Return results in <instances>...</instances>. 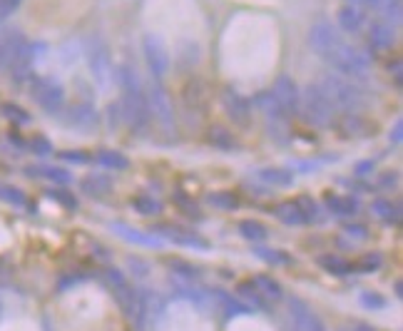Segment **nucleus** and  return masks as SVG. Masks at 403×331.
Masks as SVG:
<instances>
[{
  "label": "nucleus",
  "mask_w": 403,
  "mask_h": 331,
  "mask_svg": "<svg viewBox=\"0 0 403 331\" xmlns=\"http://www.w3.org/2000/svg\"><path fill=\"white\" fill-rule=\"evenodd\" d=\"M85 60H87V68H90V75L95 85L100 90H110L115 80V65H112V52H110V45L105 43L103 35H87L85 38Z\"/></svg>",
  "instance_id": "nucleus-1"
},
{
  "label": "nucleus",
  "mask_w": 403,
  "mask_h": 331,
  "mask_svg": "<svg viewBox=\"0 0 403 331\" xmlns=\"http://www.w3.org/2000/svg\"><path fill=\"white\" fill-rule=\"evenodd\" d=\"M316 85L326 92V97L334 103V108L346 110V112H358V110L366 105V97L364 92H361V87H356L349 78H344V75L326 73L321 75V80H318Z\"/></svg>",
  "instance_id": "nucleus-2"
},
{
  "label": "nucleus",
  "mask_w": 403,
  "mask_h": 331,
  "mask_svg": "<svg viewBox=\"0 0 403 331\" xmlns=\"http://www.w3.org/2000/svg\"><path fill=\"white\" fill-rule=\"evenodd\" d=\"M299 112H304V120L314 127H329L334 125L336 120V108L331 103L326 92L314 82V85H307L301 90V100H299Z\"/></svg>",
  "instance_id": "nucleus-3"
},
{
  "label": "nucleus",
  "mask_w": 403,
  "mask_h": 331,
  "mask_svg": "<svg viewBox=\"0 0 403 331\" xmlns=\"http://www.w3.org/2000/svg\"><path fill=\"white\" fill-rule=\"evenodd\" d=\"M105 277H108L110 286H112V294H115V299H117L119 309H122V314H125L127 319H130L132 324H135L137 329H140V326H142L140 289H135V286L130 284V279L125 277V272H119V269L110 267L108 272H105Z\"/></svg>",
  "instance_id": "nucleus-4"
},
{
  "label": "nucleus",
  "mask_w": 403,
  "mask_h": 331,
  "mask_svg": "<svg viewBox=\"0 0 403 331\" xmlns=\"http://www.w3.org/2000/svg\"><path fill=\"white\" fill-rule=\"evenodd\" d=\"M119 115L125 120L127 127L135 132H145L152 120L147 105V92L145 87H122V100H119Z\"/></svg>",
  "instance_id": "nucleus-5"
},
{
  "label": "nucleus",
  "mask_w": 403,
  "mask_h": 331,
  "mask_svg": "<svg viewBox=\"0 0 403 331\" xmlns=\"http://www.w3.org/2000/svg\"><path fill=\"white\" fill-rule=\"evenodd\" d=\"M30 97L47 115H57L65 108V87L50 75H33L30 78Z\"/></svg>",
  "instance_id": "nucleus-6"
},
{
  "label": "nucleus",
  "mask_w": 403,
  "mask_h": 331,
  "mask_svg": "<svg viewBox=\"0 0 403 331\" xmlns=\"http://www.w3.org/2000/svg\"><path fill=\"white\" fill-rule=\"evenodd\" d=\"M344 35L339 33V28H336L331 20H316V23L309 28V45H312V50L316 52L321 60H326V63H331V57L339 52V47L344 45Z\"/></svg>",
  "instance_id": "nucleus-7"
},
{
  "label": "nucleus",
  "mask_w": 403,
  "mask_h": 331,
  "mask_svg": "<svg viewBox=\"0 0 403 331\" xmlns=\"http://www.w3.org/2000/svg\"><path fill=\"white\" fill-rule=\"evenodd\" d=\"M182 110H184V117H187L192 125H199V122L207 117V110H210V85H207L202 78H192V80L184 82Z\"/></svg>",
  "instance_id": "nucleus-8"
},
{
  "label": "nucleus",
  "mask_w": 403,
  "mask_h": 331,
  "mask_svg": "<svg viewBox=\"0 0 403 331\" xmlns=\"http://www.w3.org/2000/svg\"><path fill=\"white\" fill-rule=\"evenodd\" d=\"M329 65L334 70H339V73L344 75V78H349V80H361V78H366L371 70L369 55H366L361 47H353V45H349V43H344V45L339 47V52L331 57Z\"/></svg>",
  "instance_id": "nucleus-9"
},
{
  "label": "nucleus",
  "mask_w": 403,
  "mask_h": 331,
  "mask_svg": "<svg viewBox=\"0 0 403 331\" xmlns=\"http://www.w3.org/2000/svg\"><path fill=\"white\" fill-rule=\"evenodd\" d=\"M147 105H149V115L152 120L159 125V130L165 135H175L177 127V115H175V105H172L170 92L162 87V82H154L147 92Z\"/></svg>",
  "instance_id": "nucleus-10"
},
{
  "label": "nucleus",
  "mask_w": 403,
  "mask_h": 331,
  "mask_svg": "<svg viewBox=\"0 0 403 331\" xmlns=\"http://www.w3.org/2000/svg\"><path fill=\"white\" fill-rule=\"evenodd\" d=\"M142 52H145V63H147V70H149V75H152V80L162 82L172 68L170 47L165 45V41H162L159 35L147 33L142 38Z\"/></svg>",
  "instance_id": "nucleus-11"
},
{
  "label": "nucleus",
  "mask_w": 403,
  "mask_h": 331,
  "mask_svg": "<svg viewBox=\"0 0 403 331\" xmlns=\"http://www.w3.org/2000/svg\"><path fill=\"white\" fill-rule=\"evenodd\" d=\"M221 108H224V112H227V117L232 120L234 127L247 130L251 125V115H254L251 112V100L242 95L239 90L224 87V92H221Z\"/></svg>",
  "instance_id": "nucleus-12"
},
{
  "label": "nucleus",
  "mask_w": 403,
  "mask_h": 331,
  "mask_svg": "<svg viewBox=\"0 0 403 331\" xmlns=\"http://www.w3.org/2000/svg\"><path fill=\"white\" fill-rule=\"evenodd\" d=\"M152 235L157 237V240H167L172 242V244L189 247V249H207V247H210L207 240L197 237L194 232H189V229L177 227V224H159V227L152 229Z\"/></svg>",
  "instance_id": "nucleus-13"
},
{
  "label": "nucleus",
  "mask_w": 403,
  "mask_h": 331,
  "mask_svg": "<svg viewBox=\"0 0 403 331\" xmlns=\"http://www.w3.org/2000/svg\"><path fill=\"white\" fill-rule=\"evenodd\" d=\"M274 97H277V103L281 105L286 117H294L299 115V100H301V90L294 80H291L289 75H279L277 82H274Z\"/></svg>",
  "instance_id": "nucleus-14"
},
{
  "label": "nucleus",
  "mask_w": 403,
  "mask_h": 331,
  "mask_svg": "<svg viewBox=\"0 0 403 331\" xmlns=\"http://www.w3.org/2000/svg\"><path fill=\"white\" fill-rule=\"evenodd\" d=\"M334 125H336V130H339L341 138H346V140L369 138V135H374V125L366 120L364 115H358V112H341V115H336Z\"/></svg>",
  "instance_id": "nucleus-15"
},
{
  "label": "nucleus",
  "mask_w": 403,
  "mask_h": 331,
  "mask_svg": "<svg viewBox=\"0 0 403 331\" xmlns=\"http://www.w3.org/2000/svg\"><path fill=\"white\" fill-rule=\"evenodd\" d=\"M25 43H28V38L17 28H8L0 33V73L8 75V70L15 63L17 52L23 50Z\"/></svg>",
  "instance_id": "nucleus-16"
},
{
  "label": "nucleus",
  "mask_w": 403,
  "mask_h": 331,
  "mask_svg": "<svg viewBox=\"0 0 403 331\" xmlns=\"http://www.w3.org/2000/svg\"><path fill=\"white\" fill-rule=\"evenodd\" d=\"M40 43H25L23 45V50L17 52V57H15V63L10 65V70H8V75H10L13 80L15 82H25L28 78H33V65H35V60H38V55H40Z\"/></svg>",
  "instance_id": "nucleus-17"
},
{
  "label": "nucleus",
  "mask_w": 403,
  "mask_h": 331,
  "mask_svg": "<svg viewBox=\"0 0 403 331\" xmlns=\"http://www.w3.org/2000/svg\"><path fill=\"white\" fill-rule=\"evenodd\" d=\"M212 291V302H214V309H219L221 314L227 319H237V316H249L254 314L244 302H239L237 297H229L227 291L221 289H210Z\"/></svg>",
  "instance_id": "nucleus-18"
},
{
  "label": "nucleus",
  "mask_w": 403,
  "mask_h": 331,
  "mask_svg": "<svg viewBox=\"0 0 403 331\" xmlns=\"http://www.w3.org/2000/svg\"><path fill=\"white\" fill-rule=\"evenodd\" d=\"M369 45L374 50H391L396 45V28L391 23L376 20L369 25Z\"/></svg>",
  "instance_id": "nucleus-19"
},
{
  "label": "nucleus",
  "mask_w": 403,
  "mask_h": 331,
  "mask_svg": "<svg viewBox=\"0 0 403 331\" xmlns=\"http://www.w3.org/2000/svg\"><path fill=\"white\" fill-rule=\"evenodd\" d=\"M110 229H112L115 235L122 237L125 242H132V244H140V247H159L162 240L152 235V232H140V229L130 227L125 222H110Z\"/></svg>",
  "instance_id": "nucleus-20"
},
{
  "label": "nucleus",
  "mask_w": 403,
  "mask_h": 331,
  "mask_svg": "<svg viewBox=\"0 0 403 331\" xmlns=\"http://www.w3.org/2000/svg\"><path fill=\"white\" fill-rule=\"evenodd\" d=\"M254 108L267 117L269 125H274V122H286L284 110H281V105L277 103V97H274L272 90H261L259 95L254 97Z\"/></svg>",
  "instance_id": "nucleus-21"
},
{
  "label": "nucleus",
  "mask_w": 403,
  "mask_h": 331,
  "mask_svg": "<svg viewBox=\"0 0 403 331\" xmlns=\"http://www.w3.org/2000/svg\"><path fill=\"white\" fill-rule=\"evenodd\" d=\"M289 316H291V324H294V331H312L314 321L318 319L312 309H309V304L299 297L289 299Z\"/></svg>",
  "instance_id": "nucleus-22"
},
{
  "label": "nucleus",
  "mask_w": 403,
  "mask_h": 331,
  "mask_svg": "<svg viewBox=\"0 0 403 331\" xmlns=\"http://www.w3.org/2000/svg\"><path fill=\"white\" fill-rule=\"evenodd\" d=\"M366 25H369V20H366L364 10H358L353 6H344L339 10V30H344V33L361 35Z\"/></svg>",
  "instance_id": "nucleus-23"
},
{
  "label": "nucleus",
  "mask_w": 403,
  "mask_h": 331,
  "mask_svg": "<svg viewBox=\"0 0 403 331\" xmlns=\"http://www.w3.org/2000/svg\"><path fill=\"white\" fill-rule=\"evenodd\" d=\"M68 122L73 127H80V130H90L97 122V112H95V103H78L70 108Z\"/></svg>",
  "instance_id": "nucleus-24"
},
{
  "label": "nucleus",
  "mask_w": 403,
  "mask_h": 331,
  "mask_svg": "<svg viewBox=\"0 0 403 331\" xmlns=\"http://www.w3.org/2000/svg\"><path fill=\"white\" fill-rule=\"evenodd\" d=\"M237 294H239V297H237L239 302H244L247 307L251 309V311H264V314L269 311V302L261 297L259 291H256V286L251 284V279L239 281V284H237Z\"/></svg>",
  "instance_id": "nucleus-25"
},
{
  "label": "nucleus",
  "mask_w": 403,
  "mask_h": 331,
  "mask_svg": "<svg viewBox=\"0 0 403 331\" xmlns=\"http://www.w3.org/2000/svg\"><path fill=\"white\" fill-rule=\"evenodd\" d=\"M207 142H210L214 149H219V152H234V149L239 147L234 132L221 125H212L210 130H207Z\"/></svg>",
  "instance_id": "nucleus-26"
},
{
  "label": "nucleus",
  "mask_w": 403,
  "mask_h": 331,
  "mask_svg": "<svg viewBox=\"0 0 403 331\" xmlns=\"http://www.w3.org/2000/svg\"><path fill=\"white\" fill-rule=\"evenodd\" d=\"M324 205L334 217H353V214H358V202L353 197H346V194H326Z\"/></svg>",
  "instance_id": "nucleus-27"
},
{
  "label": "nucleus",
  "mask_w": 403,
  "mask_h": 331,
  "mask_svg": "<svg viewBox=\"0 0 403 331\" xmlns=\"http://www.w3.org/2000/svg\"><path fill=\"white\" fill-rule=\"evenodd\" d=\"M272 214L281 224H286V227H301V224H307V222H304V214H301V209L296 207L294 200H286V202L274 205Z\"/></svg>",
  "instance_id": "nucleus-28"
},
{
  "label": "nucleus",
  "mask_w": 403,
  "mask_h": 331,
  "mask_svg": "<svg viewBox=\"0 0 403 331\" xmlns=\"http://www.w3.org/2000/svg\"><path fill=\"white\" fill-rule=\"evenodd\" d=\"M80 189L87 194V197H108L112 192V179L108 175H87L82 182H80Z\"/></svg>",
  "instance_id": "nucleus-29"
},
{
  "label": "nucleus",
  "mask_w": 403,
  "mask_h": 331,
  "mask_svg": "<svg viewBox=\"0 0 403 331\" xmlns=\"http://www.w3.org/2000/svg\"><path fill=\"white\" fill-rule=\"evenodd\" d=\"M28 177H43V179H50L55 184H70L73 182V175L63 167H50V165H35L28 167Z\"/></svg>",
  "instance_id": "nucleus-30"
},
{
  "label": "nucleus",
  "mask_w": 403,
  "mask_h": 331,
  "mask_svg": "<svg viewBox=\"0 0 403 331\" xmlns=\"http://www.w3.org/2000/svg\"><path fill=\"white\" fill-rule=\"evenodd\" d=\"M256 177L269 187H291L294 184V175L289 170H281V167H264L256 172Z\"/></svg>",
  "instance_id": "nucleus-31"
},
{
  "label": "nucleus",
  "mask_w": 403,
  "mask_h": 331,
  "mask_svg": "<svg viewBox=\"0 0 403 331\" xmlns=\"http://www.w3.org/2000/svg\"><path fill=\"white\" fill-rule=\"evenodd\" d=\"M316 264L324 269L326 274H334V277H346L353 272L351 262L344 257H339V254H321V257L316 259Z\"/></svg>",
  "instance_id": "nucleus-32"
},
{
  "label": "nucleus",
  "mask_w": 403,
  "mask_h": 331,
  "mask_svg": "<svg viewBox=\"0 0 403 331\" xmlns=\"http://www.w3.org/2000/svg\"><path fill=\"white\" fill-rule=\"evenodd\" d=\"M95 162L112 172H125L127 167H130V160H127L122 152H117V149H100V152L95 154Z\"/></svg>",
  "instance_id": "nucleus-33"
},
{
  "label": "nucleus",
  "mask_w": 403,
  "mask_h": 331,
  "mask_svg": "<svg viewBox=\"0 0 403 331\" xmlns=\"http://www.w3.org/2000/svg\"><path fill=\"white\" fill-rule=\"evenodd\" d=\"M251 284L256 286V291H259L267 302H279V299H284V289H281V284H279L277 279H272V277L259 274L251 279Z\"/></svg>",
  "instance_id": "nucleus-34"
},
{
  "label": "nucleus",
  "mask_w": 403,
  "mask_h": 331,
  "mask_svg": "<svg viewBox=\"0 0 403 331\" xmlns=\"http://www.w3.org/2000/svg\"><path fill=\"white\" fill-rule=\"evenodd\" d=\"M237 229L239 235L244 237L247 242H251V244H259V242H264L269 237V229L264 227L259 219H242V222L237 224Z\"/></svg>",
  "instance_id": "nucleus-35"
},
{
  "label": "nucleus",
  "mask_w": 403,
  "mask_h": 331,
  "mask_svg": "<svg viewBox=\"0 0 403 331\" xmlns=\"http://www.w3.org/2000/svg\"><path fill=\"white\" fill-rule=\"evenodd\" d=\"M167 267L172 269V274H175L177 281H187V284H194V281H199V267H194V264L184 262V259H167Z\"/></svg>",
  "instance_id": "nucleus-36"
},
{
  "label": "nucleus",
  "mask_w": 403,
  "mask_h": 331,
  "mask_svg": "<svg viewBox=\"0 0 403 331\" xmlns=\"http://www.w3.org/2000/svg\"><path fill=\"white\" fill-rule=\"evenodd\" d=\"M207 205L219 212H234L239 209V197L234 192H227V189H219V192L207 194Z\"/></svg>",
  "instance_id": "nucleus-37"
},
{
  "label": "nucleus",
  "mask_w": 403,
  "mask_h": 331,
  "mask_svg": "<svg viewBox=\"0 0 403 331\" xmlns=\"http://www.w3.org/2000/svg\"><path fill=\"white\" fill-rule=\"evenodd\" d=\"M371 212H374L379 219L391 222V224H398V219H401V207H398L396 202H391V200H383V197H381V200H374Z\"/></svg>",
  "instance_id": "nucleus-38"
},
{
  "label": "nucleus",
  "mask_w": 403,
  "mask_h": 331,
  "mask_svg": "<svg viewBox=\"0 0 403 331\" xmlns=\"http://www.w3.org/2000/svg\"><path fill=\"white\" fill-rule=\"evenodd\" d=\"M132 209L137 212V214H142V217H154V214H159L162 212V202L157 200V197H152V194H137V197H132Z\"/></svg>",
  "instance_id": "nucleus-39"
},
{
  "label": "nucleus",
  "mask_w": 403,
  "mask_h": 331,
  "mask_svg": "<svg viewBox=\"0 0 403 331\" xmlns=\"http://www.w3.org/2000/svg\"><path fill=\"white\" fill-rule=\"evenodd\" d=\"M351 267H353V272H358V274H374V272H379V269L383 267V257H381L379 251H366V254H361Z\"/></svg>",
  "instance_id": "nucleus-40"
},
{
  "label": "nucleus",
  "mask_w": 403,
  "mask_h": 331,
  "mask_svg": "<svg viewBox=\"0 0 403 331\" xmlns=\"http://www.w3.org/2000/svg\"><path fill=\"white\" fill-rule=\"evenodd\" d=\"M296 207L301 209V214H304V222L307 224H316V222H321L324 219V214H321V207H318V202H314L312 197H296Z\"/></svg>",
  "instance_id": "nucleus-41"
},
{
  "label": "nucleus",
  "mask_w": 403,
  "mask_h": 331,
  "mask_svg": "<svg viewBox=\"0 0 403 331\" xmlns=\"http://www.w3.org/2000/svg\"><path fill=\"white\" fill-rule=\"evenodd\" d=\"M0 202H6L10 207H28V197H25L23 189H17L15 184H6L0 182Z\"/></svg>",
  "instance_id": "nucleus-42"
},
{
  "label": "nucleus",
  "mask_w": 403,
  "mask_h": 331,
  "mask_svg": "<svg viewBox=\"0 0 403 331\" xmlns=\"http://www.w3.org/2000/svg\"><path fill=\"white\" fill-rule=\"evenodd\" d=\"M0 112H3V117L10 120L13 125H28V122H30V115L15 103H3V105H0Z\"/></svg>",
  "instance_id": "nucleus-43"
},
{
  "label": "nucleus",
  "mask_w": 403,
  "mask_h": 331,
  "mask_svg": "<svg viewBox=\"0 0 403 331\" xmlns=\"http://www.w3.org/2000/svg\"><path fill=\"white\" fill-rule=\"evenodd\" d=\"M254 254H256V259H261V262H267V264H274V267L291 262L281 249H269V247H256Z\"/></svg>",
  "instance_id": "nucleus-44"
},
{
  "label": "nucleus",
  "mask_w": 403,
  "mask_h": 331,
  "mask_svg": "<svg viewBox=\"0 0 403 331\" xmlns=\"http://www.w3.org/2000/svg\"><path fill=\"white\" fill-rule=\"evenodd\" d=\"M47 197H50L52 202H57L60 207H65V209H78V197H75L73 192H68V189H60V187H52L47 189Z\"/></svg>",
  "instance_id": "nucleus-45"
},
{
  "label": "nucleus",
  "mask_w": 403,
  "mask_h": 331,
  "mask_svg": "<svg viewBox=\"0 0 403 331\" xmlns=\"http://www.w3.org/2000/svg\"><path fill=\"white\" fill-rule=\"evenodd\" d=\"M361 307L364 309H371V311H381V309H386L388 299L379 291H361V297H358Z\"/></svg>",
  "instance_id": "nucleus-46"
},
{
  "label": "nucleus",
  "mask_w": 403,
  "mask_h": 331,
  "mask_svg": "<svg viewBox=\"0 0 403 331\" xmlns=\"http://www.w3.org/2000/svg\"><path fill=\"white\" fill-rule=\"evenodd\" d=\"M179 63L184 65V68H192V65L199 63V47L197 43H182L179 45Z\"/></svg>",
  "instance_id": "nucleus-47"
},
{
  "label": "nucleus",
  "mask_w": 403,
  "mask_h": 331,
  "mask_svg": "<svg viewBox=\"0 0 403 331\" xmlns=\"http://www.w3.org/2000/svg\"><path fill=\"white\" fill-rule=\"evenodd\" d=\"M28 147L33 149L35 154H40V157H45V154L52 152V142L47 138H43V135H35V138L28 142Z\"/></svg>",
  "instance_id": "nucleus-48"
},
{
  "label": "nucleus",
  "mask_w": 403,
  "mask_h": 331,
  "mask_svg": "<svg viewBox=\"0 0 403 331\" xmlns=\"http://www.w3.org/2000/svg\"><path fill=\"white\" fill-rule=\"evenodd\" d=\"M20 3H23V0H0V25L6 23L8 17L20 8Z\"/></svg>",
  "instance_id": "nucleus-49"
},
{
  "label": "nucleus",
  "mask_w": 403,
  "mask_h": 331,
  "mask_svg": "<svg viewBox=\"0 0 403 331\" xmlns=\"http://www.w3.org/2000/svg\"><path fill=\"white\" fill-rule=\"evenodd\" d=\"M127 267L132 269V274H135L137 279H145V277H147V272H149L147 262H142V259H137V257L127 259Z\"/></svg>",
  "instance_id": "nucleus-50"
},
{
  "label": "nucleus",
  "mask_w": 403,
  "mask_h": 331,
  "mask_svg": "<svg viewBox=\"0 0 403 331\" xmlns=\"http://www.w3.org/2000/svg\"><path fill=\"white\" fill-rule=\"evenodd\" d=\"M344 232H346V237H351V240H358V242L369 240V229H366L364 224H346Z\"/></svg>",
  "instance_id": "nucleus-51"
},
{
  "label": "nucleus",
  "mask_w": 403,
  "mask_h": 331,
  "mask_svg": "<svg viewBox=\"0 0 403 331\" xmlns=\"http://www.w3.org/2000/svg\"><path fill=\"white\" fill-rule=\"evenodd\" d=\"M175 202H177V205H179V207H182L184 214H189V217H197V219H199V209H197V205H194L192 200H187L184 194H177Z\"/></svg>",
  "instance_id": "nucleus-52"
},
{
  "label": "nucleus",
  "mask_w": 403,
  "mask_h": 331,
  "mask_svg": "<svg viewBox=\"0 0 403 331\" xmlns=\"http://www.w3.org/2000/svg\"><path fill=\"white\" fill-rule=\"evenodd\" d=\"M60 157H63L65 162H73V165H85L90 157L87 154H82L80 149H68V152H60Z\"/></svg>",
  "instance_id": "nucleus-53"
},
{
  "label": "nucleus",
  "mask_w": 403,
  "mask_h": 331,
  "mask_svg": "<svg viewBox=\"0 0 403 331\" xmlns=\"http://www.w3.org/2000/svg\"><path fill=\"white\" fill-rule=\"evenodd\" d=\"M383 0H346V6H353L358 10H379V6Z\"/></svg>",
  "instance_id": "nucleus-54"
},
{
  "label": "nucleus",
  "mask_w": 403,
  "mask_h": 331,
  "mask_svg": "<svg viewBox=\"0 0 403 331\" xmlns=\"http://www.w3.org/2000/svg\"><path fill=\"white\" fill-rule=\"evenodd\" d=\"M388 140H391L393 145H401V140H403V122H401V120H396L393 130L388 132Z\"/></svg>",
  "instance_id": "nucleus-55"
},
{
  "label": "nucleus",
  "mask_w": 403,
  "mask_h": 331,
  "mask_svg": "<svg viewBox=\"0 0 403 331\" xmlns=\"http://www.w3.org/2000/svg\"><path fill=\"white\" fill-rule=\"evenodd\" d=\"M388 70H393V80H396V85H401V60H393Z\"/></svg>",
  "instance_id": "nucleus-56"
},
{
  "label": "nucleus",
  "mask_w": 403,
  "mask_h": 331,
  "mask_svg": "<svg viewBox=\"0 0 403 331\" xmlns=\"http://www.w3.org/2000/svg\"><path fill=\"white\" fill-rule=\"evenodd\" d=\"M349 331H379V329H374L371 324H364V321H358V324H353Z\"/></svg>",
  "instance_id": "nucleus-57"
},
{
  "label": "nucleus",
  "mask_w": 403,
  "mask_h": 331,
  "mask_svg": "<svg viewBox=\"0 0 403 331\" xmlns=\"http://www.w3.org/2000/svg\"><path fill=\"white\" fill-rule=\"evenodd\" d=\"M356 170H358V175H366V170H374V165H371V162H361Z\"/></svg>",
  "instance_id": "nucleus-58"
},
{
  "label": "nucleus",
  "mask_w": 403,
  "mask_h": 331,
  "mask_svg": "<svg viewBox=\"0 0 403 331\" xmlns=\"http://www.w3.org/2000/svg\"><path fill=\"white\" fill-rule=\"evenodd\" d=\"M312 331H326V326H324V321H321V319H316V321H314V326H312Z\"/></svg>",
  "instance_id": "nucleus-59"
},
{
  "label": "nucleus",
  "mask_w": 403,
  "mask_h": 331,
  "mask_svg": "<svg viewBox=\"0 0 403 331\" xmlns=\"http://www.w3.org/2000/svg\"><path fill=\"white\" fill-rule=\"evenodd\" d=\"M396 179H398V175H386V177H383V184H396Z\"/></svg>",
  "instance_id": "nucleus-60"
},
{
  "label": "nucleus",
  "mask_w": 403,
  "mask_h": 331,
  "mask_svg": "<svg viewBox=\"0 0 403 331\" xmlns=\"http://www.w3.org/2000/svg\"><path fill=\"white\" fill-rule=\"evenodd\" d=\"M396 297H398V299L403 297V291H401V281H396Z\"/></svg>",
  "instance_id": "nucleus-61"
}]
</instances>
